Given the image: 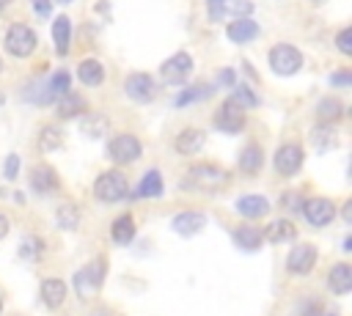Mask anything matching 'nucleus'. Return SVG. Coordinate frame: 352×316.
<instances>
[{
	"instance_id": "obj_22",
	"label": "nucleus",
	"mask_w": 352,
	"mask_h": 316,
	"mask_svg": "<svg viewBox=\"0 0 352 316\" xmlns=\"http://www.w3.org/2000/svg\"><path fill=\"white\" fill-rule=\"evenodd\" d=\"M204 143H206V135H204L201 129H184V132L176 135L173 148H176L179 154H195V151L204 148Z\"/></svg>"
},
{
	"instance_id": "obj_1",
	"label": "nucleus",
	"mask_w": 352,
	"mask_h": 316,
	"mask_svg": "<svg viewBox=\"0 0 352 316\" xmlns=\"http://www.w3.org/2000/svg\"><path fill=\"white\" fill-rule=\"evenodd\" d=\"M226 181H228V173L220 165H209V162L190 165L187 168V176H184V187H192V190H201V192H214Z\"/></svg>"
},
{
	"instance_id": "obj_36",
	"label": "nucleus",
	"mask_w": 352,
	"mask_h": 316,
	"mask_svg": "<svg viewBox=\"0 0 352 316\" xmlns=\"http://www.w3.org/2000/svg\"><path fill=\"white\" fill-rule=\"evenodd\" d=\"M206 93H209L206 88H184V91L173 99V104H176V107H187L190 102H198V99H204Z\"/></svg>"
},
{
	"instance_id": "obj_39",
	"label": "nucleus",
	"mask_w": 352,
	"mask_h": 316,
	"mask_svg": "<svg viewBox=\"0 0 352 316\" xmlns=\"http://www.w3.org/2000/svg\"><path fill=\"white\" fill-rule=\"evenodd\" d=\"M3 176H6V179H16V176H19V157H16V154H8V157H6Z\"/></svg>"
},
{
	"instance_id": "obj_43",
	"label": "nucleus",
	"mask_w": 352,
	"mask_h": 316,
	"mask_svg": "<svg viewBox=\"0 0 352 316\" xmlns=\"http://www.w3.org/2000/svg\"><path fill=\"white\" fill-rule=\"evenodd\" d=\"M217 82H220V85H226V88H231V85L236 82V74H234V69H220V74H217Z\"/></svg>"
},
{
	"instance_id": "obj_17",
	"label": "nucleus",
	"mask_w": 352,
	"mask_h": 316,
	"mask_svg": "<svg viewBox=\"0 0 352 316\" xmlns=\"http://www.w3.org/2000/svg\"><path fill=\"white\" fill-rule=\"evenodd\" d=\"M258 33H261V27H258V22H253L250 16H236V19L226 27V36H228L234 44H250L253 38H258Z\"/></svg>"
},
{
	"instance_id": "obj_2",
	"label": "nucleus",
	"mask_w": 352,
	"mask_h": 316,
	"mask_svg": "<svg viewBox=\"0 0 352 316\" xmlns=\"http://www.w3.org/2000/svg\"><path fill=\"white\" fill-rule=\"evenodd\" d=\"M69 82H72L69 71H66V69H58L50 80L30 85V88L25 91V99H28V102H33V104H50L52 99H58L60 93H66V91H69Z\"/></svg>"
},
{
	"instance_id": "obj_51",
	"label": "nucleus",
	"mask_w": 352,
	"mask_h": 316,
	"mask_svg": "<svg viewBox=\"0 0 352 316\" xmlns=\"http://www.w3.org/2000/svg\"><path fill=\"white\" fill-rule=\"evenodd\" d=\"M0 69H3V63H0Z\"/></svg>"
},
{
	"instance_id": "obj_20",
	"label": "nucleus",
	"mask_w": 352,
	"mask_h": 316,
	"mask_svg": "<svg viewBox=\"0 0 352 316\" xmlns=\"http://www.w3.org/2000/svg\"><path fill=\"white\" fill-rule=\"evenodd\" d=\"M41 302L47 308H60L66 302V283L60 278H44L41 280Z\"/></svg>"
},
{
	"instance_id": "obj_31",
	"label": "nucleus",
	"mask_w": 352,
	"mask_h": 316,
	"mask_svg": "<svg viewBox=\"0 0 352 316\" xmlns=\"http://www.w3.org/2000/svg\"><path fill=\"white\" fill-rule=\"evenodd\" d=\"M77 223H80V209H77V203H72V201L60 203V206H58V225L66 228V231H74Z\"/></svg>"
},
{
	"instance_id": "obj_42",
	"label": "nucleus",
	"mask_w": 352,
	"mask_h": 316,
	"mask_svg": "<svg viewBox=\"0 0 352 316\" xmlns=\"http://www.w3.org/2000/svg\"><path fill=\"white\" fill-rule=\"evenodd\" d=\"M300 203H302V198H300V192H286L283 198H280V206L286 209H300Z\"/></svg>"
},
{
	"instance_id": "obj_45",
	"label": "nucleus",
	"mask_w": 352,
	"mask_h": 316,
	"mask_svg": "<svg viewBox=\"0 0 352 316\" xmlns=\"http://www.w3.org/2000/svg\"><path fill=\"white\" fill-rule=\"evenodd\" d=\"M344 220H352V201L344 203Z\"/></svg>"
},
{
	"instance_id": "obj_33",
	"label": "nucleus",
	"mask_w": 352,
	"mask_h": 316,
	"mask_svg": "<svg viewBox=\"0 0 352 316\" xmlns=\"http://www.w3.org/2000/svg\"><path fill=\"white\" fill-rule=\"evenodd\" d=\"M316 115H319L324 124H333V121L341 115V102H338V99H322L319 107H316Z\"/></svg>"
},
{
	"instance_id": "obj_27",
	"label": "nucleus",
	"mask_w": 352,
	"mask_h": 316,
	"mask_svg": "<svg viewBox=\"0 0 352 316\" xmlns=\"http://www.w3.org/2000/svg\"><path fill=\"white\" fill-rule=\"evenodd\" d=\"M234 242L242 250H258L264 236H261V228H256V225H239V228H234Z\"/></svg>"
},
{
	"instance_id": "obj_26",
	"label": "nucleus",
	"mask_w": 352,
	"mask_h": 316,
	"mask_svg": "<svg viewBox=\"0 0 352 316\" xmlns=\"http://www.w3.org/2000/svg\"><path fill=\"white\" fill-rule=\"evenodd\" d=\"M162 176H160V170L157 168H151V170H146V176L140 179V184H138V190H135V198H160L162 195Z\"/></svg>"
},
{
	"instance_id": "obj_30",
	"label": "nucleus",
	"mask_w": 352,
	"mask_h": 316,
	"mask_svg": "<svg viewBox=\"0 0 352 316\" xmlns=\"http://www.w3.org/2000/svg\"><path fill=\"white\" fill-rule=\"evenodd\" d=\"M60 146H63V132H60V126L47 124V126L38 132V148H41V151H58Z\"/></svg>"
},
{
	"instance_id": "obj_41",
	"label": "nucleus",
	"mask_w": 352,
	"mask_h": 316,
	"mask_svg": "<svg viewBox=\"0 0 352 316\" xmlns=\"http://www.w3.org/2000/svg\"><path fill=\"white\" fill-rule=\"evenodd\" d=\"M33 3V11H36V16H50V11H52V0H30Z\"/></svg>"
},
{
	"instance_id": "obj_6",
	"label": "nucleus",
	"mask_w": 352,
	"mask_h": 316,
	"mask_svg": "<svg viewBox=\"0 0 352 316\" xmlns=\"http://www.w3.org/2000/svg\"><path fill=\"white\" fill-rule=\"evenodd\" d=\"M3 44H6V52H11L14 58H28L36 49V33L25 22H14L8 25Z\"/></svg>"
},
{
	"instance_id": "obj_37",
	"label": "nucleus",
	"mask_w": 352,
	"mask_h": 316,
	"mask_svg": "<svg viewBox=\"0 0 352 316\" xmlns=\"http://www.w3.org/2000/svg\"><path fill=\"white\" fill-rule=\"evenodd\" d=\"M38 253H41V242H38L36 236H25L22 245H19V256L28 258V261H36Z\"/></svg>"
},
{
	"instance_id": "obj_48",
	"label": "nucleus",
	"mask_w": 352,
	"mask_h": 316,
	"mask_svg": "<svg viewBox=\"0 0 352 316\" xmlns=\"http://www.w3.org/2000/svg\"><path fill=\"white\" fill-rule=\"evenodd\" d=\"M8 3H11V0H0V11H3V8L8 5Z\"/></svg>"
},
{
	"instance_id": "obj_9",
	"label": "nucleus",
	"mask_w": 352,
	"mask_h": 316,
	"mask_svg": "<svg viewBox=\"0 0 352 316\" xmlns=\"http://www.w3.org/2000/svg\"><path fill=\"white\" fill-rule=\"evenodd\" d=\"M214 126H217L220 132H226V135L242 132V129H245V113H242V107L234 104L231 99L220 102V107H217V113H214Z\"/></svg>"
},
{
	"instance_id": "obj_38",
	"label": "nucleus",
	"mask_w": 352,
	"mask_h": 316,
	"mask_svg": "<svg viewBox=\"0 0 352 316\" xmlns=\"http://www.w3.org/2000/svg\"><path fill=\"white\" fill-rule=\"evenodd\" d=\"M336 47H338L344 55H352V27H344V30L336 36Z\"/></svg>"
},
{
	"instance_id": "obj_49",
	"label": "nucleus",
	"mask_w": 352,
	"mask_h": 316,
	"mask_svg": "<svg viewBox=\"0 0 352 316\" xmlns=\"http://www.w3.org/2000/svg\"><path fill=\"white\" fill-rule=\"evenodd\" d=\"M58 3H72V0H58Z\"/></svg>"
},
{
	"instance_id": "obj_32",
	"label": "nucleus",
	"mask_w": 352,
	"mask_h": 316,
	"mask_svg": "<svg viewBox=\"0 0 352 316\" xmlns=\"http://www.w3.org/2000/svg\"><path fill=\"white\" fill-rule=\"evenodd\" d=\"M311 137H314V146H316V148H322V151H324V148H330V146H336V140H338V137H336V129H333L330 124H324V121L314 129V135H311Z\"/></svg>"
},
{
	"instance_id": "obj_13",
	"label": "nucleus",
	"mask_w": 352,
	"mask_h": 316,
	"mask_svg": "<svg viewBox=\"0 0 352 316\" xmlns=\"http://www.w3.org/2000/svg\"><path fill=\"white\" fill-rule=\"evenodd\" d=\"M209 5V19L220 22L223 16H248L250 14V0H206Z\"/></svg>"
},
{
	"instance_id": "obj_11",
	"label": "nucleus",
	"mask_w": 352,
	"mask_h": 316,
	"mask_svg": "<svg viewBox=\"0 0 352 316\" xmlns=\"http://www.w3.org/2000/svg\"><path fill=\"white\" fill-rule=\"evenodd\" d=\"M124 91H126V96H129L132 102H138V104H148V102L154 99V93H157L154 80H151L146 71H135V74H129Z\"/></svg>"
},
{
	"instance_id": "obj_35",
	"label": "nucleus",
	"mask_w": 352,
	"mask_h": 316,
	"mask_svg": "<svg viewBox=\"0 0 352 316\" xmlns=\"http://www.w3.org/2000/svg\"><path fill=\"white\" fill-rule=\"evenodd\" d=\"M231 102H234V104H239V107H258V96H256L248 85H239V88L234 91Z\"/></svg>"
},
{
	"instance_id": "obj_47",
	"label": "nucleus",
	"mask_w": 352,
	"mask_h": 316,
	"mask_svg": "<svg viewBox=\"0 0 352 316\" xmlns=\"http://www.w3.org/2000/svg\"><path fill=\"white\" fill-rule=\"evenodd\" d=\"M3 104H6V93L0 91V107H3Z\"/></svg>"
},
{
	"instance_id": "obj_3",
	"label": "nucleus",
	"mask_w": 352,
	"mask_h": 316,
	"mask_svg": "<svg viewBox=\"0 0 352 316\" xmlns=\"http://www.w3.org/2000/svg\"><path fill=\"white\" fill-rule=\"evenodd\" d=\"M104 275H107V261H104L102 256H96L94 261H88V264H85V267H82V269L74 275V289H77L80 300L94 297V294L102 289Z\"/></svg>"
},
{
	"instance_id": "obj_21",
	"label": "nucleus",
	"mask_w": 352,
	"mask_h": 316,
	"mask_svg": "<svg viewBox=\"0 0 352 316\" xmlns=\"http://www.w3.org/2000/svg\"><path fill=\"white\" fill-rule=\"evenodd\" d=\"M236 212L248 220H256L270 212V201L264 195H242V198H236Z\"/></svg>"
},
{
	"instance_id": "obj_8",
	"label": "nucleus",
	"mask_w": 352,
	"mask_h": 316,
	"mask_svg": "<svg viewBox=\"0 0 352 316\" xmlns=\"http://www.w3.org/2000/svg\"><path fill=\"white\" fill-rule=\"evenodd\" d=\"M143 154V146L135 135H116L110 143H107V157L116 162V165H129L135 159H140Z\"/></svg>"
},
{
	"instance_id": "obj_14",
	"label": "nucleus",
	"mask_w": 352,
	"mask_h": 316,
	"mask_svg": "<svg viewBox=\"0 0 352 316\" xmlns=\"http://www.w3.org/2000/svg\"><path fill=\"white\" fill-rule=\"evenodd\" d=\"M30 187L38 195H55L60 190V179L50 165H36L30 170Z\"/></svg>"
},
{
	"instance_id": "obj_19",
	"label": "nucleus",
	"mask_w": 352,
	"mask_h": 316,
	"mask_svg": "<svg viewBox=\"0 0 352 316\" xmlns=\"http://www.w3.org/2000/svg\"><path fill=\"white\" fill-rule=\"evenodd\" d=\"M261 236H264L267 242H272V245L294 242V239H297V225H294L292 220H286V217H278V220H272V223L261 231Z\"/></svg>"
},
{
	"instance_id": "obj_15",
	"label": "nucleus",
	"mask_w": 352,
	"mask_h": 316,
	"mask_svg": "<svg viewBox=\"0 0 352 316\" xmlns=\"http://www.w3.org/2000/svg\"><path fill=\"white\" fill-rule=\"evenodd\" d=\"M190 71H192V58H190L187 52H176V55H170V58L160 66V74H162V80H168V82H182Z\"/></svg>"
},
{
	"instance_id": "obj_46",
	"label": "nucleus",
	"mask_w": 352,
	"mask_h": 316,
	"mask_svg": "<svg viewBox=\"0 0 352 316\" xmlns=\"http://www.w3.org/2000/svg\"><path fill=\"white\" fill-rule=\"evenodd\" d=\"M91 316H110L107 311H96V313H91Z\"/></svg>"
},
{
	"instance_id": "obj_7",
	"label": "nucleus",
	"mask_w": 352,
	"mask_h": 316,
	"mask_svg": "<svg viewBox=\"0 0 352 316\" xmlns=\"http://www.w3.org/2000/svg\"><path fill=\"white\" fill-rule=\"evenodd\" d=\"M308 225L314 228H324L336 220V203L330 198H302L300 209H297Z\"/></svg>"
},
{
	"instance_id": "obj_24",
	"label": "nucleus",
	"mask_w": 352,
	"mask_h": 316,
	"mask_svg": "<svg viewBox=\"0 0 352 316\" xmlns=\"http://www.w3.org/2000/svg\"><path fill=\"white\" fill-rule=\"evenodd\" d=\"M77 77H80L82 85L96 88V85L104 82V69H102V63H99L96 58H85V60L80 63V69H77Z\"/></svg>"
},
{
	"instance_id": "obj_25",
	"label": "nucleus",
	"mask_w": 352,
	"mask_h": 316,
	"mask_svg": "<svg viewBox=\"0 0 352 316\" xmlns=\"http://www.w3.org/2000/svg\"><path fill=\"white\" fill-rule=\"evenodd\" d=\"M85 110H88V102H85L80 93L66 91V93L58 96V115H60V118H74V115H80V113H85Z\"/></svg>"
},
{
	"instance_id": "obj_28",
	"label": "nucleus",
	"mask_w": 352,
	"mask_h": 316,
	"mask_svg": "<svg viewBox=\"0 0 352 316\" xmlns=\"http://www.w3.org/2000/svg\"><path fill=\"white\" fill-rule=\"evenodd\" d=\"M135 231H138V225H135L132 214H121L113 220V242L116 245H129L135 239Z\"/></svg>"
},
{
	"instance_id": "obj_44",
	"label": "nucleus",
	"mask_w": 352,
	"mask_h": 316,
	"mask_svg": "<svg viewBox=\"0 0 352 316\" xmlns=\"http://www.w3.org/2000/svg\"><path fill=\"white\" fill-rule=\"evenodd\" d=\"M8 234V217L6 214H0V239Z\"/></svg>"
},
{
	"instance_id": "obj_10",
	"label": "nucleus",
	"mask_w": 352,
	"mask_h": 316,
	"mask_svg": "<svg viewBox=\"0 0 352 316\" xmlns=\"http://www.w3.org/2000/svg\"><path fill=\"white\" fill-rule=\"evenodd\" d=\"M316 258H319V253H316L314 245H308V242L294 245V247L289 250V256H286V269H289L292 275H308V272L316 267Z\"/></svg>"
},
{
	"instance_id": "obj_16",
	"label": "nucleus",
	"mask_w": 352,
	"mask_h": 316,
	"mask_svg": "<svg viewBox=\"0 0 352 316\" xmlns=\"http://www.w3.org/2000/svg\"><path fill=\"white\" fill-rule=\"evenodd\" d=\"M204 225H206V214H204V212H198V209L179 212V214L170 220V228H173L179 236H195Z\"/></svg>"
},
{
	"instance_id": "obj_4",
	"label": "nucleus",
	"mask_w": 352,
	"mask_h": 316,
	"mask_svg": "<svg viewBox=\"0 0 352 316\" xmlns=\"http://www.w3.org/2000/svg\"><path fill=\"white\" fill-rule=\"evenodd\" d=\"M94 195L102 201V203H118L129 195V184H126V176L121 170H104L102 176H96L94 181Z\"/></svg>"
},
{
	"instance_id": "obj_12",
	"label": "nucleus",
	"mask_w": 352,
	"mask_h": 316,
	"mask_svg": "<svg viewBox=\"0 0 352 316\" xmlns=\"http://www.w3.org/2000/svg\"><path fill=\"white\" fill-rule=\"evenodd\" d=\"M302 168V148L297 143H283L275 151V170L280 176H294Z\"/></svg>"
},
{
	"instance_id": "obj_23",
	"label": "nucleus",
	"mask_w": 352,
	"mask_h": 316,
	"mask_svg": "<svg viewBox=\"0 0 352 316\" xmlns=\"http://www.w3.org/2000/svg\"><path fill=\"white\" fill-rule=\"evenodd\" d=\"M52 41H55V52L66 55L72 47V19L69 16H58L52 22Z\"/></svg>"
},
{
	"instance_id": "obj_5",
	"label": "nucleus",
	"mask_w": 352,
	"mask_h": 316,
	"mask_svg": "<svg viewBox=\"0 0 352 316\" xmlns=\"http://www.w3.org/2000/svg\"><path fill=\"white\" fill-rule=\"evenodd\" d=\"M267 60H270V69L275 74H280V77H292V74H297L302 69V52L297 47H292V44H275L270 49Z\"/></svg>"
},
{
	"instance_id": "obj_29",
	"label": "nucleus",
	"mask_w": 352,
	"mask_h": 316,
	"mask_svg": "<svg viewBox=\"0 0 352 316\" xmlns=\"http://www.w3.org/2000/svg\"><path fill=\"white\" fill-rule=\"evenodd\" d=\"M261 165H264V151H261L256 143H248V146L242 148V154H239V168L253 176L256 170H261Z\"/></svg>"
},
{
	"instance_id": "obj_40",
	"label": "nucleus",
	"mask_w": 352,
	"mask_h": 316,
	"mask_svg": "<svg viewBox=\"0 0 352 316\" xmlns=\"http://www.w3.org/2000/svg\"><path fill=\"white\" fill-rule=\"evenodd\" d=\"M349 82H352V71H346V69L330 74V85H336V88H344V85H349Z\"/></svg>"
},
{
	"instance_id": "obj_18",
	"label": "nucleus",
	"mask_w": 352,
	"mask_h": 316,
	"mask_svg": "<svg viewBox=\"0 0 352 316\" xmlns=\"http://www.w3.org/2000/svg\"><path fill=\"white\" fill-rule=\"evenodd\" d=\"M327 289L336 294V297H344L352 291V267L346 261H338L330 267L327 272Z\"/></svg>"
},
{
	"instance_id": "obj_34",
	"label": "nucleus",
	"mask_w": 352,
	"mask_h": 316,
	"mask_svg": "<svg viewBox=\"0 0 352 316\" xmlns=\"http://www.w3.org/2000/svg\"><path fill=\"white\" fill-rule=\"evenodd\" d=\"M104 126H107V118H104V115H88V118L82 121V132H85L88 137H102V135H104Z\"/></svg>"
},
{
	"instance_id": "obj_50",
	"label": "nucleus",
	"mask_w": 352,
	"mask_h": 316,
	"mask_svg": "<svg viewBox=\"0 0 352 316\" xmlns=\"http://www.w3.org/2000/svg\"><path fill=\"white\" fill-rule=\"evenodd\" d=\"M0 305H3V297H0Z\"/></svg>"
}]
</instances>
